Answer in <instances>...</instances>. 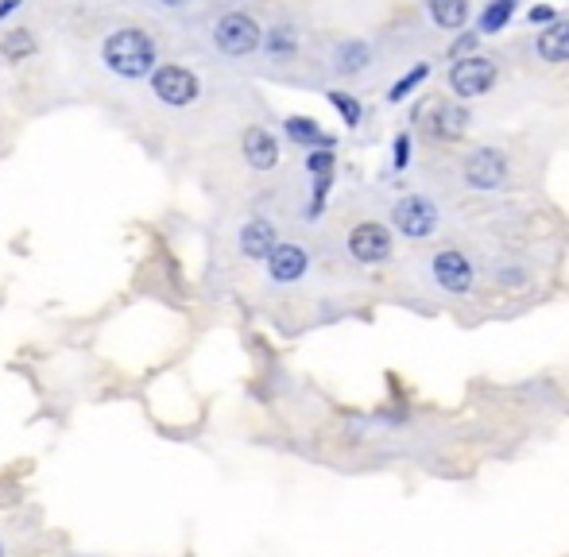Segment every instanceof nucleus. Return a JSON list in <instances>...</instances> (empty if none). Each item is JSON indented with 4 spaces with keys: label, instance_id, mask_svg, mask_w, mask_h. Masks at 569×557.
I'll return each mask as SVG.
<instances>
[{
    "label": "nucleus",
    "instance_id": "obj_1",
    "mask_svg": "<svg viewBox=\"0 0 569 557\" xmlns=\"http://www.w3.org/2000/svg\"><path fill=\"white\" fill-rule=\"evenodd\" d=\"M101 62L117 74V78H148L151 70L159 66V43L151 39L144 28H117L105 35L101 43Z\"/></svg>",
    "mask_w": 569,
    "mask_h": 557
},
{
    "label": "nucleus",
    "instance_id": "obj_2",
    "mask_svg": "<svg viewBox=\"0 0 569 557\" xmlns=\"http://www.w3.org/2000/svg\"><path fill=\"white\" fill-rule=\"evenodd\" d=\"M148 78H151V93H155L163 105H171V109H186V105H194V101L202 97V82H198V74H194V70H186V66H179V62H163V66H155Z\"/></svg>",
    "mask_w": 569,
    "mask_h": 557
},
{
    "label": "nucleus",
    "instance_id": "obj_3",
    "mask_svg": "<svg viewBox=\"0 0 569 557\" xmlns=\"http://www.w3.org/2000/svg\"><path fill=\"white\" fill-rule=\"evenodd\" d=\"M260 39H264V28H260L248 12H229V16H221V20L213 24V47H217L221 55H229V59L252 55V51L260 47Z\"/></svg>",
    "mask_w": 569,
    "mask_h": 557
},
{
    "label": "nucleus",
    "instance_id": "obj_4",
    "mask_svg": "<svg viewBox=\"0 0 569 557\" xmlns=\"http://www.w3.org/2000/svg\"><path fill=\"white\" fill-rule=\"evenodd\" d=\"M419 120L426 128V136H434V140H461L465 128H469V109L457 105L453 97H438V101L422 105Z\"/></svg>",
    "mask_w": 569,
    "mask_h": 557
},
{
    "label": "nucleus",
    "instance_id": "obj_5",
    "mask_svg": "<svg viewBox=\"0 0 569 557\" xmlns=\"http://www.w3.org/2000/svg\"><path fill=\"white\" fill-rule=\"evenodd\" d=\"M492 86H496V62L492 59H480V55L453 59V70H450L453 97H461V101H469V97H484Z\"/></svg>",
    "mask_w": 569,
    "mask_h": 557
},
{
    "label": "nucleus",
    "instance_id": "obj_6",
    "mask_svg": "<svg viewBox=\"0 0 569 557\" xmlns=\"http://www.w3.org/2000/svg\"><path fill=\"white\" fill-rule=\"evenodd\" d=\"M391 225L403 236H411V240H422V236H430L438 229V209H434L430 198L411 194V198H403L399 206L391 209Z\"/></svg>",
    "mask_w": 569,
    "mask_h": 557
},
{
    "label": "nucleus",
    "instance_id": "obj_7",
    "mask_svg": "<svg viewBox=\"0 0 569 557\" xmlns=\"http://www.w3.org/2000/svg\"><path fill=\"white\" fill-rule=\"evenodd\" d=\"M465 182L473 190H500L508 182V155L500 147H480L465 159Z\"/></svg>",
    "mask_w": 569,
    "mask_h": 557
},
{
    "label": "nucleus",
    "instance_id": "obj_8",
    "mask_svg": "<svg viewBox=\"0 0 569 557\" xmlns=\"http://www.w3.org/2000/svg\"><path fill=\"white\" fill-rule=\"evenodd\" d=\"M349 256L357 264H384L391 256V233L376 221H364L349 233Z\"/></svg>",
    "mask_w": 569,
    "mask_h": 557
},
{
    "label": "nucleus",
    "instance_id": "obj_9",
    "mask_svg": "<svg viewBox=\"0 0 569 557\" xmlns=\"http://www.w3.org/2000/svg\"><path fill=\"white\" fill-rule=\"evenodd\" d=\"M434 279H438V287L450 294H465L473 287V264H469V256L465 252H457V248H446V252H438L434 256Z\"/></svg>",
    "mask_w": 569,
    "mask_h": 557
},
{
    "label": "nucleus",
    "instance_id": "obj_10",
    "mask_svg": "<svg viewBox=\"0 0 569 557\" xmlns=\"http://www.w3.org/2000/svg\"><path fill=\"white\" fill-rule=\"evenodd\" d=\"M268 275L275 283H299L302 275H306V267H310V256H306V248L302 244H275L268 252Z\"/></svg>",
    "mask_w": 569,
    "mask_h": 557
},
{
    "label": "nucleus",
    "instance_id": "obj_11",
    "mask_svg": "<svg viewBox=\"0 0 569 557\" xmlns=\"http://www.w3.org/2000/svg\"><path fill=\"white\" fill-rule=\"evenodd\" d=\"M240 151H244V159H248L252 171H271L279 163V140L271 136L268 128H248L240 136Z\"/></svg>",
    "mask_w": 569,
    "mask_h": 557
},
{
    "label": "nucleus",
    "instance_id": "obj_12",
    "mask_svg": "<svg viewBox=\"0 0 569 557\" xmlns=\"http://www.w3.org/2000/svg\"><path fill=\"white\" fill-rule=\"evenodd\" d=\"M279 244V233L268 217H252L244 229H240V252L248 260H268V252Z\"/></svg>",
    "mask_w": 569,
    "mask_h": 557
},
{
    "label": "nucleus",
    "instance_id": "obj_13",
    "mask_svg": "<svg viewBox=\"0 0 569 557\" xmlns=\"http://www.w3.org/2000/svg\"><path fill=\"white\" fill-rule=\"evenodd\" d=\"M535 51L542 62H569V20H550L535 39Z\"/></svg>",
    "mask_w": 569,
    "mask_h": 557
},
{
    "label": "nucleus",
    "instance_id": "obj_14",
    "mask_svg": "<svg viewBox=\"0 0 569 557\" xmlns=\"http://www.w3.org/2000/svg\"><path fill=\"white\" fill-rule=\"evenodd\" d=\"M0 55L8 66H20V62H28L35 55V35L31 28H12L4 31V39H0Z\"/></svg>",
    "mask_w": 569,
    "mask_h": 557
},
{
    "label": "nucleus",
    "instance_id": "obj_15",
    "mask_svg": "<svg viewBox=\"0 0 569 557\" xmlns=\"http://www.w3.org/2000/svg\"><path fill=\"white\" fill-rule=\"evenodd\" d=\"M287 136L295 140V144L302 147H333V136H326L322 128H318V120H310V117H287Z\"/></svg>",
    "mask_w": 569,
    "mask_h": 557
},
{
    "label": "nucleus",
    "instance_id": "obj_16",
    "mask_svg": "<svg viewBox=\"0 0 569 557\" xmlns=\"http://www.w3.org/2000/svg\"><path fill=\"white\" fill-rule=\"evenodd\" d=\"M430 16L438 28L461 31L469 20V0H430Z\"/></svg>",
    "mask_w": 569,
    "mask_h": 557
},
{
    "label": "nucleus",
    "instance_id": "obj_17",
    "mask_svg": "<svg viewBox=\"0 0 569 557\" xmlns=\"http://www.w3.org/2000/svg\"><path fill=\"white\" fill-rule=\"evenodd\" d=\"M264 47H268L271 59H291L295 51H299V31L291 28V24H275L268 31V39H260Z\"/></svg>",
    "mask_w": 569,
    "mask_h": 557
},
{
    "label": "nucleus",
    "instance_id": "obj_18",
    "mask_svg": "<svg viewBox=\"0 0 569 557\" xmlns=\"http://www.w3.org/2000/svg\"><path fill=\"white\" fill-rule=\"evenodd\" d=\"M372 59V51H368V43H360V39H349V43H341L337 47V74H360L364 66Z\"/></svg>",
    "mask_w": 569,
    "mask_h": 557
},
{
    "label": "nucleus",
    "instance_id": "obj_19",
    "mask_svg": "<svg viewBox=\"0 0 569 557\" xmlns=\"http://www.w3.org/2000/svg\"><path fill=\"white\" fill-rule=\"evenodd\" d=\"M515 4H519V0H492V4L480 12V31H477V35H496V31L508 28V20L515 16Z\"/></svg>",
    "mask_w": 569,
    "mask_h": 557
},
{
    "label": "nucleus",
    "instance_id": "obj_20",
    "mask_svg": "<svg viewBox=\"0 0 569 557\" xmlns=\"http://www.w3.org/2000/svg\"><path fill=\"white\" fill-rule=\"evenodd\" d=\"M306 171L314 178H333V147H310Z\"/></svg>",
    "mask_w": 569,
    "mask_h": 557
},
{
    "label": "nucleus",
    "instance_id": "obj_21",
    "mask_svg": "<svg viewBox=\"0 0 569 557\" xmlns=\"http://www.w3.org/2000/svg\"><path fill=\"white\" fill-rule=\"evenodd\" d=\"M330 105L345 117L349 128H357L360 124V101L357 97H349V93H341V89H330Z\"/></svg>",
    "mask_w": 569,
    "mask_h": 557
},
{
    "label": "nucleus",
    "instance_id": "obj_22",
    "mask_svg": "<svg viewBox=\"0 0 569 557\" xmlns=\"http://www.w3.org/2000/svg\"><path fill=\"white\" fill-rule=\"evenodd\" d=\"M426 74H430V62H419V66H415V70H411V74H407V78H399V82H395V86H391L388 101H403V97H407V93H411V89L419 86V82H422V78H426Z\"/></svg>",
    "mask_w": 569,
    "mask_h": 557
},
{
    "label": "nucleus",
    "instance_id": "obj_23",
    "mask_svg": "<svg viewBox=\"0 0 569 557\" xmlns=\"http://www.w3.org/2000/svg\"><path fill=\"white\" fill-rule=\"evenodd\" d=\"M407 163H411V136H399V140H395V167L403 171Z\"/></svg>",
    "mask_w": 569,
    "mask_h": 557
},
{
    "label": "nucleus",
    "instance_id": "obj_24",
    "mask_svg": "<svg viewBox=\"0 0 569 557\" xmlns=\"http://www.w3.org/2000/svg\"><path fill=\"white\" fill-rule=\"evenodd\" d=\"M531 20H535V24H550V20H554V12H550L546 4H539V8H531Z\"/></svg>",
    "mask_w": 569,
    "mask_h": 557
},
{
    "label": "nucleus",
    "instance_id": "obj_25",
    "mask_svg": "<svg viewBox=\"0 0 569 557\" xmlns=\"http://www.w3.org/2000/svg\"><path fill=\"white\" fill-rule=\"evenodd\" d=\"M473 43H477V35H465V39H461V43H457V47H453L450 55H453V59H457V55H461V51H469V47H473Z\"/></svg>",
    "mask_w": 569,
    "mask_h": 557
},
{
    "label": "nucleus",
    "instance_id": "obj_26",
    "mask_svg": "<svg viewBox=\"0 0 569 557\" xmlns=\"http://www.w3.org/2000/svg\"><path fill=\"white\" fill-rule=\"evenodd\" d=\"M16 8H20V0H0V20H4V16H12Z\"/></svg>",
    "mask_w": 569,
    "mask_h": 557
},
{
    "label": "nucleus",
    "instance_id": "obj_27",
    "mask_svg": "<svg viewBox=\"0 0 569 557\" xmlns=\"http://www.w3.org/2000/svg\"><path fill=\"white\" fill-rule=\"evenodd\" d=\"M167 4H182V0H167Z\"/></svg>",
    "mask_w": 569,
    "mask_h": 557
},
{
    "label": "nucleus",
    "instance_id": "obj_28",
    "mask_svg": "<svg viewBox=\"0 0 569 557\" xmlns=\"http://www.w3.org/2000/svg\"><path fill=\"white\" fill-rule=\"evenodd\" d=\"M0 557H4V546H0Z\"/></svg>",
    "mask_w": 569,
    "mask_h": 557
}]
</instances>
